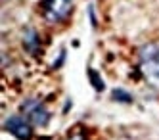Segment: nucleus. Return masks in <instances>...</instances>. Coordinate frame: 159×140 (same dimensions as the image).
Masks as SVG:
<instances>
[{"label": "nucleus", "mask_w": 159, "mask_h": 140, "mask_svg": "<svg viewBox=\"0 0 159 140\" xmlns=\"http://www.w3.org/2000/svg\"><path fill=\"white\" fill-rule=\"evenodd\" d=\"M138 60H140L138 69L142 77L146 79V83L159 92V44L153 42L144 44L140 48Z\"/></svg>", "instance_id": "f257e3e1"}, {"label": "nucleus", "mask_w": 159, "mask_h": 140, "mask_svg": "<svg viewBox=\"0 0 159 140\" xmlns=\"http://www.w3.org/2000/svg\"><path fill=\"white\" fill-rule=\"evenodd\" d=\"M21 113L23 117L31 121V125L35 127H46L50 123V111L46 110V106L35 98H27L21 104Z\"/></svg>", "instance_id": "f03ea898"}, {"label": "nucleus", "mask_w": 159, "mask_h": 140, "mask_svg": "<svg viewBox=\"0 0 159 140\" xmlns=\"http://www.w3.org/2000/svg\"><path fill=\"white\" fill-rule=\"evenodd\" d=\"M40 4H42L44 17L48 21H52V23L65 21L71 16V10H73L71 0H42Z\"/></svg>", "instance_id": "7ed1b4c3"}, {"label": "nucleus", "mask_w": 159, "mask_h": 140, "mask_svg": "<svg viewBox=\"0 0 159 140\" xmlns=\"http://www.w3.org/2000/svg\"><path fill=\"white\" fill-rule=\"evenodd\" d=\"M2 129L16 136L17 140H31L33 138V125L29 119L21 117V115H10L2 123Z\"/></svg>", "instance_id": "20e7f679"}, {"label": "nucleus", "mask_w": 159, "mask_h": 140, "mask_svg": "<svg viewBox=\"0 0 159 140\" xmlns=\"http://www.w3.org/2000/svg\"><path fill=\"white\" fill-rule=\"evenodd\" d=\"M21 44L27 54L31 56H37L40 52V39H39V33L33 29V27H27L23 31V37H21Z\"/></svg>", "instance_id": "39448f33"}, {"label": "nucleus", "mask_w": 159, "mask_h": 140, "mask_svg": "<svg viewBox=\"0 0 159 140\" xmlns=\"http://www.w3.org/2000/svg\"><path fill=\"white\" fill-rule=\"evenodd\" d=\"M111 100L113 102H121V104H130L132 96L129 94L127 90H123V88H113L111 90Z\"/></svg>", "instance_id": "423d86ee"}, {"label": "nucleus", "mask_w": 159, "mask_h": 140, "mask_svg": "<svg viewBox=\"0 0 159 140\" xmlns=\"http://www.w3.org/2000/svg\"><path fill=\"white\" fill-rule=\"evenodd\" d=\"M88 79H90V83H92V86L98 90V92H102L104 90V81H102V77H100V73L96 71V69H88Z\"/></svg>", "instance_id": "0eeeda50"}, {"label": "nucleus", "mask_w": 159, "mask_h": 140, "mask_svg": "<svg viewBox=\"0 0 159 140\" xmlns=\"http://www.w3.org/2000/svg\"><path fill=\"white\" fill-rule=\"evenodd\" d=\"M71 140H81V138H71Z\"/></svg>", "instance_id": "6e6552de"}]
</instances>
